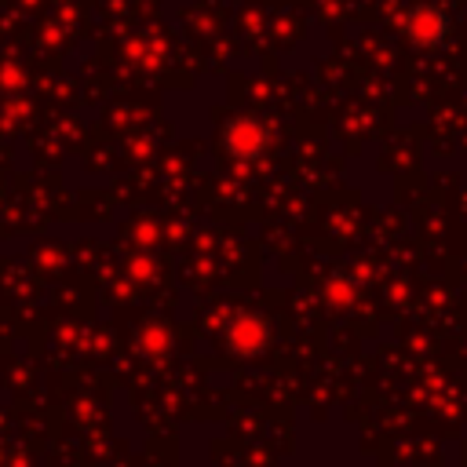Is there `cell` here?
Here are the masks:
<instances>
[{
  "label": "cell",
  "mask_w": 467,
  "mask_h": 467,
  "mask_svg": "<svg viewBox=\"0 0 467 467\" xmlns=\"http://www.w3.org/2000/svg\"><path fill=\"white\" fill-rule=\"evenodd\" d=\"M266 142H270V135H266L263 124H255V120H237V124H230V131H226V146H230V153L241 157V161H255V157L266 150Z\"/></svg>",
  "instance_id": "7a4b0ae2"
},
{
  "label": "cell",
  "mask_w": 467,
  "mask_h": 467,
  "mask_svg": "<svg viewBox=\"0 0 467 467\" xmlns=\"http://www.w3.org/2000/svg\"><path fill=\"white\" fill-rule=\"evenodd\" d=\"M230 336H234V343H237L241 350H255V347H263V343H266V328H263L255 317H252V321H248V317H241V321L230 328Z\"/></svg>",
  "instance_id": "3957f363"
},
{
  "label": "cell",
  "mask_w": 467,
  "mask_h": 467,
  "mask_svg": "<svg viewBox=\"0 0 467 467\" xmlns=\"http://www.w3.org/2000/svg\"><path fill=\"white\" fill-rule=\"evenodd\" d=\"M405 29H409L412 44H420V47H441V40H445V33H449V18H445L438 7H416V11L409 15Z\"/></svg>",
  "instance_id": "6da1fadb"
}]
</instances>
